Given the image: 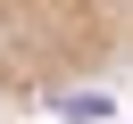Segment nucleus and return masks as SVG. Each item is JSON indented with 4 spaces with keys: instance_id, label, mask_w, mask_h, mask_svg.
I'll return each instance as SVG.
<instances>
[{
    "instance_id": "f257e3e1",
    "label": "nucleus",
    "mask_w": 133,
    "mask_h": 124,
    "mask_svg": "<svg viewBox=\"0 0 133 124\" xmlns=\"http://www.w3.org/2000/svg\"><path fill=\"white\" fill-rule=\"evenodd\" d=\"M133 0H0V116L75 107L125 66Z\"/></svg>"
}]
</instances>
